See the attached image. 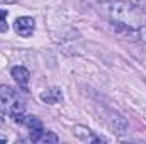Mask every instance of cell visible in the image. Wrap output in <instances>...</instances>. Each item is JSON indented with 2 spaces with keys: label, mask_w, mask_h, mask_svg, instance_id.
I'll return each mask as SVG.
<instances>
[{
  "label": "cell",
  "mask_w": 146,
  "mask_h": 144,
  "mask_svg": "<svg viewBox=\"0 0 146 144\" xmlns=\"http://www.w3.org/2000/svg\"><path fill=\"white\" fill-rule=\"evenodd\" d=\"M34 27H36V24H34L33 17H19L14 22V31L22 37H29L34 32Z\"/></svg>",
  "instance_id": "cell-2"
},
{
  "label": "cell",
  "mask_w": 146,
  "mask_h": 144,
  "mask_svg": "<svg viewBox=\"0 0 146 144\" xmlns=\"http://www.w3.org/2000/svg\"><path fill=\"white\" fill-rule=\"evenodd\" d=\"M138 32H139V37H141V39H143V41L146 42V27H141Z\"/></svg>",
  "instance_id": "cell-13"
},
{
  "label": "cell",
  "mask_w": 146,
  "mask_h": 144,
  "mask_svg": "<svg viewBox=\"0 0 146 144\" xmlns=\"http://www.w3.org/2000/svg\"><path fill=\"white\" fill-rule=\"evenodd\" d=\"M110 19H112V26L122 32V34H138L136 31L138 24H139V17L134 12V9H131L126 2H114L110 7Z\"/></svg>",
  "instance_id": "cell-1"
},
{
  "label": "cell",
  "mask_w": 146,
  "mask_h": 144,
  "mask_svg": "<svg viewBox=\"0 0 146 144\" xmlns=\"http://www.w3.org/2000/svg\"><path fill=\"white\" fill-rule=\"evenodd\" d=\"M39 143H58V136L54 132H46L44 131V134L41 136Z\"/></svg>",
  "instance_id": "cell-10"
},
{
  "label": "cell",
  "mask_w": 146,
  "mask_h": 144,
  "mask_svg": "<svg viewBox=\"0 0 146 144\" xmlns=\"http://www.w3.org/2000/svg\"><path fill=\"white\" fill-rule=\"evenodd\" d=\"M110 126L115 129V132H124V131L127 129V122H126L121 115H117V114L112 115V119H110Z\"/></svg>",
  "instance_id": "cell-8"
},
{
  "label": "cell",
  "mask_w": 146,
  "mask_h": 144,
  "mask_svg": "<svg viewBox=\"0 0 146 144\" xmlns=\"http://www.w3.org/2000/svg\"><path fill=\"white\" fill-rule=\"evenodd\" d=\"M24 124H26V127L29 131H39V129H42V122L37 117H34V115H26Z\"/></svg>",
  "instance_id": "cell-9"
},
{
  "label": "cell",
  "mask_w": 146,
  "mask_h": 144,
  "mask_svg": "<svg viewBox=\"0 0 146 144\" xmlns=\"http://www.w3.org/2000/svg\"><path fill=\"white\" fill-rule=\"evenodd\" d=\"M61 98H63V95H61V92L58 88H49V90L41 93V100L44 104H58Z\"/></svg>",
  "instance_id": "cell-7"
},
{
  "label": "cell",
  "mask_w": 146,
  "mask_h": 144,
  "mask_svg": "<svg viewBox=\"0 0 146 144\" xmlns=\"http://www.w3.org/2000/svg\"><path fill=\"white\" fill-rule=\"evenodd\" d=\"M17 98H15V93H14V90L12 88H9V87H0V110H7L9 112V108L10 105L15 102Z\"/></svg>",
  "instance_id": "cell-3"
},
{
  "label": "cell",
  "mask_w": 146,
  "mask_h": 144,
  "mask_svg": "<svg viewBox=\"0 0 146 144\" xmlns=\"http://www.w3.org/2000/svg\"><path fill=\"white\" fill-rule=\"evenodd\" d=\"M15 2H17V0H0V3H3V5H5V3H15Z\"/></svg>",
  "instance_id": "cell-15"
},
{
  "label": "cell",
  "mask_w": 146,
  "mask_h": 144,
  "mask_svg": "<svg viewBox=\"0 0 146 144\" xmlns=\"http://www.w3.org/2000/svg\"><path fill=\"white\" fill-rule=\"evenodd\" d=\"M9 114H10V117L14 119V122L24 124V119H26V107H24L22 102L15 100V102L10 105V108H9Z\"/></svg>",
  "instance_id": "cell-4"
},
{
  "label": "cell",
  "mask_w": 146,
  "mask_h": 144,
  "mask_svg": "<svg viewBox=\"0 0 146 144\" xmlns=\"http://www.w3.org/2000/svg\"><path fill=\"white\" fill-rule=\"evenodd\" d=\"M73 132H75V136H76L78 139H82V141H92V143H104V139L94 137V134L90 132V129H88V127H83V126H76V127L73 129Z\"/></svg>",
  "instance_id": "cell-6"
},
{
  "label": "cell",
  "mask_w": 146,
  "mask_h": 144,
  "mask_svg": "<svg viewBox=\"0 0 146 144\" xmlns=\"http://www.w3.org/2000/svg\"><path fill=\"white\" fill-rule=\"evenodd\" d=\"M3 122H5V114H3V110H0V127L3 126Z\"/></svg>",
  "instance_id": "cell-14"
},
{
  "label": "cell",
  "mask_w": 146,
  "mask_h": 144,
  "mask_svg": "<svg viewBox=\"0 0 146 144\" xmlns=\"http://www.w3.org/2000/svg\"><path fill=\"white\" fill-rule=\"evenodd\" d=\"M131 3L139 7V9H146V0H131Z\"/></svg>",
  "instance_id": "cell-12"
},
{
  "label": "cell",
  "mask_w": 146,
  "mask_h": 144,
  "mask_svg": "<svg viewBox=\"0 0 146 144\" xmlns=\"http://www.w3.org/2000/svg\"><path fill=\"white\" fill-rule=\"evenodd\" d=\"M12 76H14V80H15L21 87H26V85L29 83L31 73H29V70H26L24 66H14V68H12Z\"/></svg>",
  "instance_id": "cell-5"
},
{
  "label": "cell",
  "mask_w": 146,
  "mask_h": 144,
  "mask_svg": "<svg viewBox=\"0 0 146 144\" xmlns=\"http://www.w3.org/2000/svg\"><path fill=\"white\" fill-rule=\"evenodd\" d=\"M7 10H0V32H7Z\"/></svg>",
  "instance_id": "cell-11"
}]
</instances>
